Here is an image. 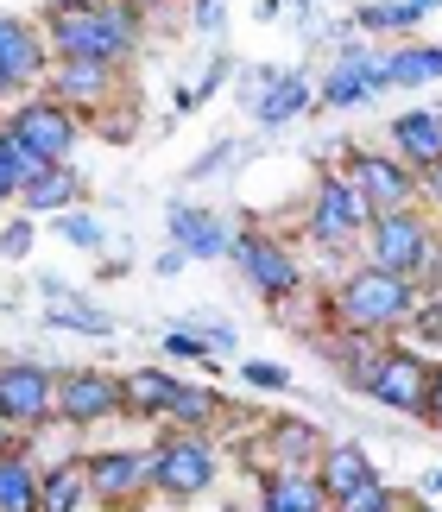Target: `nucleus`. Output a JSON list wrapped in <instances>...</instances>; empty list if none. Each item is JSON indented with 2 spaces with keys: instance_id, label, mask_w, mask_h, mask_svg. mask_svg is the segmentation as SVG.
<instances>
[{
  "instance_id": "46",
  "label": "nucleus",
  "mask_w": 442,
  "mask_h": 512,
  "mask_svg": "<svg viewBox=\"0 0 442 512\" xmlns=\"http://www.w3.org/2000/svg\"><path fill=\"white\" fill-rule=\"evenodd\" d=\"M398 512H436V506H424V500H411V506H398Z\"/></svg>"
},
{
  "instance_id": "27",
  "label": "nucleus",
  "mask_w": 442,
  "mask_h": 512,
  "mask_svg": "<svg viewBox=\"0 0 442 512\" xmlns=\"http://www.w3.org/2000/svg\"><path fill=\"white\" fill-rule=\"evenodd\" d=\"M221 411H228V405H221L215 386H177V399H171L165 418H171L177 430H190V437H203L209 424H221Z\"/></svg>"
},
{
  "instance_id": "7",
  "label": "nucleus",
  "mask_w": 442,
  "mask_h": 512,
  "mask_svg": "<svg viewBox=\"0 0 442 512\" xmlns=\"http://www.w3.org/2000/svg\"><path fill=\"white\" fill-rule=\"evenodd\" d=\"M127 411V392H120V373L108 367H70L57 380V424L70 430H89V424H108Z\"/></svg>"
},
{
  "instance_id": "30",
  "label": "nucleus",
  "mask_w": 442,
  "mask_h": 512,
  "mask_svg": "<svg viewBox=\"0 0 442 512\" xmlns=\"http://www.w3.org/2000/svg\"><path fill=\"white\" fill-rule=\"evenodd\" d=\"M51 234H57V241H70V247H108L102 222H95V215H83V209H64V215H51Z\"/></svg>"
},
{
  "instance_id": "29",
  "label": "nucleus",
  "mask_w": 442,
  "mask_h": 512,
  "mask_svg": "<svg viewBox=\"0 0 442 512\" xmlns=\"http://www.w3.org/2000/svg\"><path fill=\"white\" fill-rule=\"evenodd\" d=\"M45 323H51V329H76V336H95V342L114 336V317H108V310H95V304H83L76 291H70V298H51Z\"/></svg>"
},
{
  "instance_id": "39",
  "label": "nucleus",
  "mask_w": 442,
  "mask_h": 512,
  "mask_svg": "<svg viewBox=\"0 0 442 512\" xmlns=\"http://www.w3.org/2000/svg\"><path fill=\"white\" fill-rule=\"evenodd\" d=\"M190 19H196V32H221V0H190Z\"/></svg>"
},
{
  "instance_id": "36",
  "label": "nucleus",
  "mask_w": 442,
  "mask_h": 512,
  "mask_svg": "<svg viewBox=\"0 0 442 512\" xmlns=\"http://www.w3.org/2000/svg\"><path fill=\"white\" fill-rule=\"evenodd\" d=\"M26 247H32V222L19 215V222L0 228V253H7V260H26Z\"/></svg>"
},
{
  "instance_id": "1",
  "label": "nucleus",
  "mask_w": 442,
  "mask_h": 512,
  "mask_svg": "<svg viewBox=\"0 0 442 512\" xmlns=\"http://www.w3.org/2000/svg\"><path fill=\"white\" fill-rule=\"evenodd\" d=\"M38 32H45L51 57H95V64H133L139 57V38H146V13L120 7V0H51L45 19H38Z\"/></svg>"
},
{
  "instance_id": "44",
  "label": "nucleus",
  "mask_w": 442,
  "mask_h": 512,
  "mask_svg": "<svg viewBox=\"0 0 442 512\" xmlns=\"http://www.w3.org/2000/svg\"><path fill=\"white\" fill-rule=\"evenodd\" d=\"M120 7H133V13H152V7H158V0H120Z\"/></svg>"
},
{
  "instance_id": "17",
  "label": "nucleus",
  "mask_w": 442,
  "mask_h": 512,
  "mask_svg": "<svg viewBox=\"0 0 442 512\" xmlns=\"http://www.w3.org/2000/svg\"><path fill=\"white\" fill-rule=\"evenodd\" d=\"M114 76H120V70L95 64V57H57V64H51V95H57L70 114H83V108H95V102H108Z\"/></svg>"
},
{
  "instance_id": "31",
  "label": "nucleus",
  "mask_w": 442,
  "mask_h": 512,
  "mask_svg": "<svg viewBox=\"0 0 442 512\" xmlns=\"http://www.w3.org/2000/svg\"><path fill=\"white\" fill-rule=\"evenodd\" d=\"M335 512H398V494L386 481H367V487H354L348 500H335Z\"/></svg>"
},
{
  "instance_id": "25",
  "label": "nucleus",
  "mask_w": 442,
  "mask_h": 512,
  "mask_svg": "<svg viewBox=\"0 0 442 512\" xmlns=\"http://www.w3.org/2000/svg\"><path fill=\"white\" fill-rule=\"evenodd\" d=\"M0 512H38V468L26 456V443L0 456Z\"/></svg>"
},
{
  "instance_id": "45",
  "label": "nucleus",
  "mask_w": 442,
  "mask_h": 512,
  "mask_svg": "<svg viewBox=\"0 0 442 512\" xmlns=\"http://www.w3.org/2000/svg\"><path fill=\"white\" fill-rule=\"evenodd\" d=\"M0 95H19V83H13V76H0Z\"/></svg>"
},
{
  "instance_id": "12",
  "label": "nucleus",
  "mask_w": 442,
  "mask_h": 512,
  "mask_svg": "<svg viewBox=\"0 0 442 512\" xmlns=\"http://www.w3.org/2000/svg\"><path fill=\"white\" fill-rule=\"evenodd\" d=\"M83 475H89V500H95V506H108V512L133 506V500L152 487L146 456H133V449H102V456H89V462H83Z\"/></svg>"
},
{
  "instance_id": "40",
  "label": "nucleus",
  "mask_w": 442,
  "mask_h": 512,
  "mask_svg": "<svg viewBox=\"0 0 442 512\" xmlns=\"http://www.w3.org/2000/svg\"><path fill=\"white\" fill-rule=\"evenodd\" d=\"M424 418L442 430V367H430V399H424Z\"/></svg>"
},
{
  "instance_id": "9",
  "label": "nucleus",
  "mask_w": 442,
  "mask_h": 512,
  "mask_svg": "<svg viewBox=\"0 0 442 512\" xmlns=\"http://www.w3.org/2000/svg\"><path fill=\"white\" fill-rule=\"evenodd\" d=\"M386 57L360 45V32L341 38V51H335V64L323 76V108H360V102H373V95H386Z\"/></svg>"
},
{
  "instance_id": "19",
  "label": "nucleus",
  "mask_w": 442,
  "mask_h": 512,
  "mask_svg": "<svg viewBox=\"0 0 442 512\" xmlns=\"http://www.w3.org/2000/svg\"><path fill=\"white\" fill-rule=\"evenodd\" d=\"M177 373L171 367H133V373H120V392H127V418H146V424H158L171 411V399H177Z\"/></svg>"
},
{
  "instance_id": "13",
  "label": "nucleus",
  "mask_w": 442,
  "mask_h": 512,
  "mask_svg": "<svg viewBox=\"0 0 442 512\" xmlns=\"http://www.w3.org/2000/svg\"><path fill=\"white\" fill-rule=\"evenodd\" d=\"M367 392L379 405H392V411H424V399H430V361L411 354V348H386L379 367H373V380H367Z\"/></svg>"
},
{
  "instance_id": "18",
  "label": "nucleus",
  "mask_w": 442,
  "mask_h": 512,
  "mask_svg": "<svg viewBox=\"0 0 442 512\" xmlns=\"http://www.w3.org/2000/svg\"><path fill=\"white\" fill-rule=\"evenodd\" d=\"M259 512H329V494L310 468H272L259 481Z\"/></svg>"
},
{
  "instance_id": "48",
  "label": "nucleus",
  "mask_w": 442,
  "mask_h": 512,
  "mask_svg": "<svg viewBox=\"0 0 442 512\" xmlns=\"http://www.w3.org/2000/svg\"><path fill=\"white\" fill-rule=\"evenodd\" d=\"M304 7H310V0H304Z\"/></svg>"
},
{
  "instance_id": "2",
  "label": "nucleus",
  "mask_w": 442,
  "mask_h": 512,
  "mask_svg": "<svg viewBox=\"0 0 442 512\" xmlns=\"http://www.w3.org/2000/svg\"><path fill=\"white\" fill-rule=\"evenodd\" d=\"M411 310H417V285L379 266H354L335 291V323L354 329V336H386V329L411 323Z\"/></svg>"
},
{
  "instance_id": "32",
  "label": "nucleus",
  "mask_w": 442,
  "mask_h": 512,
  "mask_svg": "<svg viewBox=\"0 0 442 512\" xmlns=\"http://www.w3.org/2000/svg\"><path fill=\"white\" fill-rule=\"evenodd\" d=\"M0 140H7V152H13V171H19V190H26V184H32V177H38V171H45V165H51V159H45V152H32L26 140H13V133H0Z\"/></svg>"
},
{
  "instance_id": "11",
  "label": "nucleus",
  "mask_w": 442,
  "mask_h": 512,
  "mask_svg": "<svg viewBox=\"0 0 442 512\" xmlns=\"http://www.w3.org/2000/svg\"><path fill=\"white\" fill-rule=\"evenodd\" d=\"M234 260H240V272H247V285L259 291V298H272V304H285L291 291L304 285V266H297L291 247L272 241V234H240V241H234Z\"/></svg>"
},
{
  "instance_id": "8",
  "label": "nucleus",
  "mask_w": 442,
  "mask_h": 512,
  "mask_svg": "<svg viewBox=\"0 0 442 512\" xmlns=\"http://www.w3.org/2000/svg\"><path fill=\"white\" fill-rule=\"evenodd\" d=\"M367 222H373V209H367V196H360L341 171H323L316 177V196H310V234L323 247H348V241H360L367 234Z\"/></svg>"
},
{
  "instance_id": "43",
  "label": "nucleus",
  "mask_w": 442,
  "mask_h": 512,
  "mask_svg": "<svg viewBox=\"0 0 442 512\" xmlns=\"http://www.w3.org/2000/svg\"><path fill=\"white\" fill-rule=\"evenodd\" d=\"M424 494H442V468H430V475H424V487H417V500H424Z\"/></svg>"
},
{
  "instance_id": "33",
  "label": "nucleus",
  "mask_w": 442,
  "mask_h": 512,
  "mask_svg": "<svg viewBox=\"0 0 442 512\" xmlns=\"http://www.w3.org/2000/svg\"><path fill=\"white\" fill-rule=\"evenodd\" d=\"M240 373H247V386H266V392L291 386V367H278V361H240Z\"/></svg>"
},
{
  "instance_id": "42",
  "label": "nucleus",
  "mask_w": 442,
  "mask_h": 512,
  "mask_svg": "<svg viewBox=\"0 0 442 512\" xmlns=\"http://www.w3.org/2000/svg\"><path fill=\"white\" fill-rule=\"evenodd\" d=\"M417 184H424V196H430V203L442 209V159H436L430 171H417Z\"/></svg>"
},
{
  "instance_id": "15",
  "label": "nucleus",
  "mask_w": 442,
  "mask_h": 512,
  "mask_svg": "<svg viewBox=\"0 0 442 512\" xmlns=\"http://www.w3.org/2000/svg\"><path fill=\"white\" fill-rule=\"evenodd\" d=\"M165 234H171V247L190 253V260H221V253H234L228 222H221L215 209H196V203H177L165 215Z\"/></svg>"
},
{
  "instance_id": "26",
  "label": "nucleus",
  "mask_w": 442,
  "mask_h": 512,
  "mask_svg": "<svg viewBox=\"0 0 442 512\" xmlns=\"http://www.w3.org/2000/svg\"><path fill=\"white\" fill-rule=\"evenodd\" d=\"M386 83H392V89L442 83V45H398V51L386 57Z\"/></svg>"
},
{
  "instance_id": "21",
  "label": "nucleus",
  "mask_w": 442,
  "mask_h": 512,
  "mask_svg": "<svg viewBox=\"0 0 442 512\" xmlns=\"http://www.w3.org/2000/svg\"><path fill=\"white\" fill-rule=\"evenodd\" d=\"M310 102H316L310 76H304V70H285L266 95H253V121H259V127H291Z\"/></svg>"
},
{
  "instance_id": "5",
  "label": "nucleus",
  "mask_w": 442,
  "mask_h": 512,
  "mask_svg": "<svg viewBox=\"0 0 442 512\" xmlns=\"http://www.w3.org/2000/svg\"><path fill=\"white\" fill-rule=\"evenodd\" d=\"M0 418H7L19 437L26 430L57 424V373L45 361H0Z\"/></svg>"
},
{
  "instance_id": "49",
  "label": "nucleus",
  "mask_w": 442,
  "mask_h": 512,
  "mask_svg": "<svg viewBox=\"0 0 442 512\" xmlns=\"http://www.w3.org/2000/svg\"><path fill=\"white\" fill-rule=\"evenodd\" d=\"M0 424H7V418H0Z\"/></svg>"
},
{
  "instance_id": "10",
  "label": "nucleus",
  "mask_w": 442,
  "mask_h": 512,
  "mask_svg": "<svg viewBox=\"0 0 442 512\" xmlns=\"http://www.w3.org/2000/svg\"><path fill=\"white\" fill-rule=\"evenodd\" d=\"M348 184L367 196V209L373 215H386V209H411V196H417V171L405 159H392V152H367V146H348Z\"/></svg>"
},
{
  "instance_id": "16",
  "label": "nucleus",
  "mask_w": 442,
  "mask_h": 512,
  "mask_svg": "<svg viewBox=\"0 0 442 512\" xmlns=\"http://www.w3.org/2000/svg\"><path fill=\"white\" fill-rule=\"evenodd\" d=\"M386 140H392V159H405L411 171H430L442 159V108H405V114H392Z\"/></svg>"
},
{
  "instance_id": "14",
  "label": "nucleus",
  "mask_w": 442,
  "mask_h": 512,
  "mask_svg": "<svg viewBox=\"0 0 442 512\" xmlns=\"http://www.w3.org/2000/svg\"><path fill=\"white\" fill-rule=\"evenodd\" d=\"M51 45L45 32H38V19H19V13H0V76H13L19 89L38 83V76H51Z\"/></svg>"
},
{
  "instance_id": "34",
  "label": "nucleus",
  "mask_w": 442,
  "mask_h": 512,
  "mask_svg": "<svg viewBox=\"0 0 442 512\" xmlns=\"http://www.w3.org/2000/svg\"><path fill=\"white\" fill-rule=\"evenodd\" d=\"M165 354H177V361H209V342L196 329H165Z\"/></svg>"
},
{
  "instance_id": "6",
  "label": "nucleus",
  "mask_w": 442,
  "mask_h": 512,
  "mask_svg": "<svg viewBox=\"0 0 442 512\" xmlns=\"http://www.w3.org/2000/svg\"><path fill=\"white\" fill-rule=\"evenodd\" d=\"M0 133H13V140H26L32 152H45L51 165H64L76 140H83V121L57 102V95H32V102H19L7 121H0Z\"/></svg>"
},
{
  "instance_id": "20",
  "label": "nucleus",
  "mask_w": 442,
  "mask_h": 512,
  "mask_svg": "<svg viewBox=\"0 0 442 512\" xmlns=\"http://www.w3.org/2000/svg\"><path fill=\"white\" fill-rule=\"evenodd\" d=\"M316 481H323V494H329V506H335V500H348L354 487H367V481H379V475H373V456H367L360 443H329L323 462H316Z\"/></svg>"
},
{
  "instance_id": "37",
  "label": "nucleus",
  "mask_w": 442,
  "mask_h": 512,
  "mask_svg": "<svg viewBox=\"0 0 442 512\" xmlns=\"http://www.w3.org/2000/svg\"><path fill=\"white\" fill-rule=\"evenodd\" d=\"M228 159H234V140H221V146H209V152H203V159H196V165H190V177H215V171H221V165H228Z\"/></svg>"
},
{
  "instance_id": "22",
  "label": "nucleus",
  "mask_w": 442,
  "mask_h": 512,
  "mask_svg": "<svg viewBox=\"0 0 442 512\" xmlns=\"http://www.w3.org/2000/svg\"><path fill=\"white\" fill-rule=\"evenodd\" d=\"M76 196H83V177H76L70 165H45L26 190H19V209H32V215H64V209H76Z\"/></svg>"
},
{
  "instance_id": "35",
  "label": "nucleus",
  "mask_w": 442,
  "mask_h": 512,
  "mask_svg": "<svg viewBox=\"0 0 442 512\" xmlns=\"http://www.w3.org/2000/svg\"><path fill=\"white\" fill-rule=\"evenodd\" d=\"M411 329H417V342H424V348H436L442 342V298H424V310L411 317Z\"/></svg>"
},
{
  "instance_id": "24",
  "label": "nucleus",
  "mask_w": 442,
  "mask_h": 512,
  "mask_svg": "<svg viewBox=\"0 0 442 512\" xmlns=\"http://www.w3.org/2000/svg\"><path fill=\"white\" fill-rule=\"evenodd\" d=\"M83 500H89L83 462H51V468H38V512H76Z\"/></svg>"
},
{
  "instance_id": "28",
  "label": "nucleus",
  "mask_w": 442,
  "mask_h": 512,
  "mask_svg": "<svg viewBox=\"0 0 442 512\" xmlns=\"http://www.w3.org/2000/svg\"><path fill=\"white\" fill-rule=\"evenodd\" d=\"M417 19H424V7H417V0H367V7H354L348 26H354L360 38H379V32H411Z\"/></svg>"
},
{
  "instance_id": "3",
  "label": "nucleus",
  "mask_w": 442,
  "mask_h": 512,
  "mask_svg": "<svg viewBox=\"0 0 442 512\" xmlns=\"http://www.w3.org/2000/svg\"><path fill=\"white\" fill-rule=\"evenodd\" d=\"M146 475H152V494H165V500H196V494H209L215 475H221V462H215V449L203 437H190V430H177V437H165L146 456Z\"/></svg>"
},
{
  "instance_id": "4",
  "label": "nucleus",
  "mask_w": 442,
  "mask_h": 512,
  "mask_svg": "<svg viewBox=\"0 0 442 512\" xmlns=\"http://www.w3.org/2000/svg\"><path fill=\"white\" fill-rule=\"evenodd\" d=\"M430 247H436V228L417 209H386V215L367 222V266L398 272V279H411V285H417V272H424Z\"/></svg>"
},
{
  "instance_id": "38",
  "label": "nucleus",
  "mask_w": 442,
  "mask_h": 512,
  "mask_svg": "<svg viewBox=\"0 0 442 512\" xmlns=\"http://www.w3.org/2000/svg\"><path fill=\"white\" fill-rule=\"evenodd\" d=\"M19 196V171H13V152H7V140H0V203H13Z\"/></svg>"
},
{
  "instance_id": "41",
  "label": "nucleus",
  "mask_w": 442,
  "mask_h": 512,
  "mask_svg": "<svg viewBox=\"0 0 442 512\" xmlns=\"http://www.w3.org/2000/svg\"><path fill=\"white\" fill-rule=\"evenodd\" d=\"M184 266H190V253H184V247H165V253H158V279H177Z\"/></svg>"
},
{
  "instance_id": "23",
  "label": "nucleus",
  "mask_w": 442,
  "mask_h": 512,
  "mask_svg": "<svg viewBox=\"0 0 442 512\" xmlns=\"http://www.w3.org/2000/svg\"><path fill=\"white\" fill-rule=\"evenodd\" d=\"M323 430H316L310 418H285L272 424V468H316L323 462Z\"/></svg>"
},
{
  "instance_id": "47",
  "label": "nucleus",
  "mask_w": 442,
  "mask_h": 512,
  "mask_svg": "<svg viewBox=\"0 0 442 512\" xmlns=\"http://www.w3.org/2000/svg\"><path fill=\"white\" fill-rule=\"evenodd\" d=\"M417 7H424V13H436V7H442V0H417Z\"/></svg>"
}]
</instances>
